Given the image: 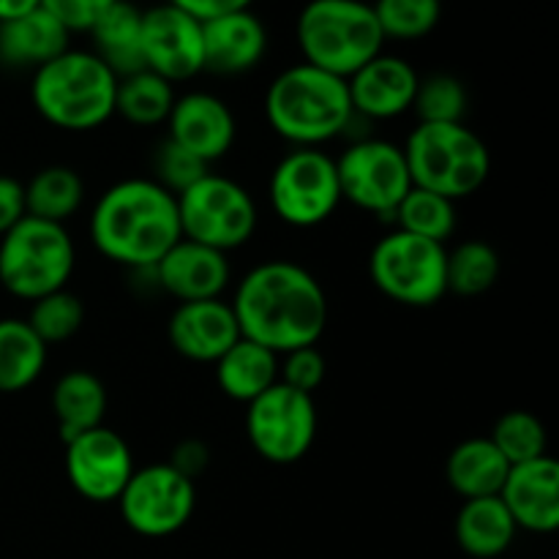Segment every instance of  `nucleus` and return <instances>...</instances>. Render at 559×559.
Instances as JSON below:
<instances>
[{
  "mask_svg": "<svg viewBox=\"0 0 559 559\" xmlns=\"http://www.w3.org/2000/svg\"><path fill=\"white\" fill-rule=\"evenodd\" d=\"M167 3L178 5V9H183L194 20L207 22L224 14H235V11H249L254 0H167Z\"/></svg>",
  "mask_w": 559,
  "mask_h": 559,
  "instance_id": "obj_42",
  "label": "nucleus"
},
{
  "mask_svg": "<svg viewBox=\"0 0 559 559\" xmlns=\"http://www.w3.org/2000/svg\"><path fill=\"white\" fill-rule=\"evenodd\" d=\"M71 33L41 5L0 22V60L14 69H41L69 49Z\"/></svg>",
  "mask_w": 559,
  "mask_h": 559,
  "instance_id": "obj_22",
  "label": "nucleus"
},
{
  "mask_svg": "<svg viewBox=\"0 0 559 559\" xmlns=\"http://www.w3.org/2000/svg\"><path fill=\"white\" fill-rule=\"evenodd\" d=\"M167 129V140L205 162L207 167L227 156L238 136V123L229 104L207 91H191L175 98Z\"/></svg>",
  "mask_w": 559,
  "mask_h": 559,
  "instance_id": "obj_16",
  "label": "nucleus"
},
{
  "mask_svg": "<svg viewBox=\"0 0 559 559\" xmlns=\"http://www.w3.org/2000/svg\"><path fill=\"white\" fill-rule=\"evenodd\" d=\"M342 200L358 211L391 222L393 211L413 189L407 158L399 145L374 136H360L336 158Z\"/></svg>",
  "mask_w": 559,
  "mask_h": 559,
  "instance_id": "obj_12",
  "label": "nucleus"
},
{
  "mask_svg": "<svg viewBox=\"0 0 559 559\" xmlns=\"http://www.w3.org/2000/svg\"><path fill=\"white\" fill-rule=\"evenodd\" d=\"M211 173L205 162H200L197 156H191L189 151H183L180 145H175L173 140H164L162 145L153 153V180H156L162 189H167L169 194L178 197L186 189L202 180Z\"/></svg>",
  "mask_w": 559,
  "mask_h": 559,
  "instance_id": "obj_37",
  "label": "nucleus"
},
{
  "mask_svg": "<svg viewBox=\"0 0 559 559\" xmlns=\"http://www.w3.org/2000/svg\"><path fill=\"white\" fill-rule=\"evenodd\" d=\"M47 366V344L33 333L27 320H0V393L27 391Z\"/></svg>",
  "mask_w": 559,
  "mask_h": 559,
  "instance_id": "obj_28",
  "label": "nucleus"
},
{
  "mask_svg": "<svg viewBox=\"0 0 559 559\" xmlns=\"http://www.w3.org/2000/svg\"><path fill=\"white\" fill-rule=\"evenodd\" d=\"M38 5H41V0H0V22L27 14V11L38 9Z\"/></svg>",
  "mask_w": 559,
  "mask_h": 559,
  "instance_id": "obj_43",
  "label": "nucleus"
},
{
  "mask_svg": "<svg viewBox=\"0 0 559 559\" xmlns=\"http://www.w3.org/2000/svg\"><path fill=\"white\" fill-rule=\"evenodd\" d=\"M120 516L142 538H167L191 522L197 508L194 480L173 464H147L134 469L118 497Z\"/></svg>",
  "mask_w": 559,
  "mask_h": 559,
  "instance_id": "obj_13",
  "label": "nucleus"
},
{
  "mask_svg": "<svg viewBox=\"0 0 559 559\" xmlns=\"http://www.w3.org/2000/svg\"><path fill=\"white\" fill-rule=\"evenodd\" d=\"M118 76L91 52L66 49L33 71L31 98L36 112L60 131H93L115 115Z\"/></svg>",
  "mask_w": 559,
  "mask_h": 559,
  "instance_id": "obj_4",
  "label": "nucleus"
},
{
  "mask_svg": "<svg viewBox=\"0 0 559 559\" xmlns=\"http://www.w3.org/2000/svg\"><path fill=\"white\" fill-rule=\"evenodd\" d=\"M445 262L448 249L442 243L391 229L371 249L369 276L393 304L429 309L448 295Z\"/></svg>",
  "mask_w": 559,
  "mask_h": 559,
  "instance_id": "obj_9",
  "label": "nucleus"
},
{
  "mask_svg": "<svg viewBox=\"0 0 559 559\" xmlns=\"http://www.w3.org/2000/svg\"><path fill=\"white\" fill-rule=\"evenodd\" d=\"M140 47L145 69L169 85L194 80L205 71L202 22L167 0L142 11Z\"/></svg>",
  "mask_w": 559,
  "mask_h": 559,
  "instance_id": "obj_14",
  "label": "nucleus"
},
{
  "mask_svg": "<svg viewBox=\"0 0 559 559\" xmlns=\"http://www.w3.org/2000/svg\"><path fill=\"white\" fill-rule=\"evenodd\" d=\"M418 80V71L413 69L409 60L380 52L369 63L360 66L353 76H347L355 118L391 120L404 115L407 109H413Z\"/></svg>",
  "mask_w": 559,
  "mask_h": 559,
  "instance_id": "obj_18",
  "label": "nucleus"
},
{
  "mask_svg": "<svg viewBox=\"0 0 559 559\" xmlns=\"http://www.w3.org/2000/svg\"><path fill=\"white\" fill-rule=\"evenodd\" d=\"M467 104V87L453 74L420 76L413 98L420 123H464Z\"/></svg>",
  "mask_w": 559,
  "mask_h": 559,
  "instance_id": "obj_36",
  "label": "nucleus"
},
{
  "mask_svg": "<svg viewBox=\"0 0 559 559\" xmlns=\"http://www.w3.org/2000/svg\"><path fill=\"white\" fill-rule=\"evenodd\" d=\"M320 429L314 396L276 382L246 404V437L257 456L276 467L298 464L311 451Z\"/></svg>",
  "mask_w": 559,
  "mask_h": 559,
  "instance_id": "obj_11",
  "label": "nucleus"
},
{
  "mask_svg": "<svg viewBox=\"0 0 559 559\" xmlns=\"http://www.w3.org/2000/svg\"><path fill=\"white\" fill-rule=\"evenodd\" d=\"M233 311L240 336L284 355L314 347L328 325V298L311 271L289 260L251 267L238 282Z\"/></svg>",
  "mask_w": 559,
  "mask_h": 559,
  "instance_id": "obj_1",
  "label": "nucleus"
},
{
  "mask_svg": "<svg viewBox=\"0 0 559 559\" xmlns=\"http://www.w3.org/2000/svg\"><path fill=\"white\" fill-rule=\"evenodd\" d=\"M265 120L289 145H325L347 134L355 120L347 80L309 63L289 66L267 85Z\"/></svg>",
  "mask_w": 559,
  "mask_h": 559,
  "instance_id": "obj_3",
  "label": "nucleus"
},
{
  "mask_svg": "<svg viewBox=\"0 0 559 559\" xmlns=\"http://www.w3.org/2000/svg\"><path fill=\"white\" fill-rule=\"evenodd\" d=\"M216 382L233 402L249 404L278 382V355L240 336L216 360Z\"/></svg>",
  "mask_w": 559,
  "mask_h": 559,
  "instance_id": "obj_26",
  "label": "nucleus"
},
{
  "mask_svg": "<svg viewBox=\"0 0 559 559\" xmlns=\"http://www.w3.org/2000/svg\"><path fill=\"white\" fill-rule=\"evenodd\" d=\"M516 522L511 519L500 497L464 500L456 516V540L469 557L495 559L506 555L516 540Z\"/></svg>",
  "mask_w": 559,
  "mask_h": 559,
  "instance_id": "obj_27",
  "label": "nucleus"
},
{
  "mask_svg": "<svg viewBox=\"0 0 559 559\" xmlns=\"http://www.w3.org/2000/svg\"><path fill=\"white\" fill-rule=\"evenodd\" d=\"M93 249L109 262L151 271L183 235L178 200L153 178H129L109 186L87 222Z\"/></svg>",
  "mask_w": 559,
  "mask_h": 559,
  "instance_id": "obj_2",
  "label": "nucleus"
},
{
  "mask_svg": "<svg viewBox=\"0 0 559 559\" xmlns=\"http://www.w3.org/2000/svg\"><path fill=\"white\" fill-rule=\"evenodd\" d=\"M391 222L402 233L418 235V238L445 246L453 238V233H456V202L442 194H435V191L413 186L404 194V200L399 202L396 211H393Z\"/></svg>",
  "mask_w": 559,
  "mask_h": 559,
  "instance_id": "obj_31",
  "label": "nucleus"
},
{
  "mask_svg": "<svg viewBox=\"0 0 559 559\" xmlns=\"http://www.w3.org/2000/svg\"><path fill=\"white\" fill-rule=\"evenodd\" d=\"M167 464H173L180 475H186L189 480H194L197 475H202L211 464V451L202 445L200 440H183L173 451V459Z\"/></svg>",
  "mask_w": 559,
  "mask_h": 559,
  "instance_id": "obj_41",
  "label": "nucleus"
},
{
  "mask_svg": "<svg viewBox=\"0 0 559 559\" xmlns=\"http://www.w3.org/2000/svg\"><path fill=\"white\" fill-rule=\"evenodd\" d=\"M74 265V240L63 224L25 216L0 238V284L20 300L66 289Z\"/></svg>",
  "mask_w": 559,
  "mask_h": 559,
  "instance_id": "obj_7",
  "label": "nucleus"
},
{
  "mask_svg": "<svg viewBox=\"0 0 559 559\" xmlns=\"http://www.w3.org/2000/svg\"><path fill=\"white\" fill-rule=\"evenodd\" d=\"M49 404H52V415L58 420L60 440L69 442L82 431L104 426L107 388L93 371L71 369L55 382Z\"/></svg>",
  "mask_w": 559,
  "mask_h": 559,
  "instance_id": "obj_25",
  "label": "nucleus"
},
{
  "mask_svg": "<svg viewBox=\"0 0 559 559\" xmlns=\"http://www.w3.org/2000/svg\"><path fill=\"white\" fill-rule=\"evenodd\" d=\"M175 87L153 71L142 69L118 80L115 93V115L131 126H162L167 123L175 104Z\"/></svg>",
  "mask_w": 559,
  "mask_h": 559,
  "instance_id": "obj_30",
  "label": "nucleus"
},
{
  "mask_svg": "<svg viewBox=\"0 0 559 559\" xmlns=\"http://www.w3.org/2000/svg\"><path fill=\"white\" fill-rule=\"evenodd\" d=\"M325 355L317 349V344L284 353V360H278V382L300 393H309V396L320 391V385L325 382Z\"/></svg>",
  "mask_w": 559,
  "mask_h": 559,
  "instance_id": "obj_38",
  "label": "nucleus"
},
{
  "mask_svg": "<svg viewBox=\"0 0 559 559\" xmlns=\"http://www.w3.org/2000/svg\"><path fill=\"white\" fill-rule=\"evenodd\" d=\"M295 36L304 63L342 80L385 47L374 9L364 0H309L298 14Z\"/></svg>",
  "mask_w": 559,
  "mask_h": 559,
  "instance_id": "obj_5",
  "label": "nucleus"
},
{
  "mask_svg": "<svg viewBox=\"0 0 559 559\" xmlns=\"http://www.w3.org/2000/svg\"><path fill=\"white\" fill-rule=\"evenodd\" d=\"M175 200L180 235L224 254L249 243L260 224V211L249 189L216 173H207Z\"/></svg>",
  "mask_w": 559,
  "mask_h": 559,
  "instance_id": "obj_8",
  "label": "nucleus"
},
{
  "mask_svg": "<svg viewBox=\"0 0 559 559\" xmlns=\"http://www.w3.org/2000/svg\"><path fill=\"white\" fill-rule=\"evenodd\" d=\"M500 278V254L486 240H464L448 251L445 284L448 293L475 298L489 293Z\"/></svg>",
  "mask_w": 559,
  "mask_h": 559,
  "instance_id": "obj_32",
  "label": "nucleus"
},
{
  "mask_svg": "<svg viewBox=\"0 0 559 559\" xmlns=\"http://www.w3.org/2000/svg\"><path fill=\"white\" fill-rule=\"evenodd\" d=\"M519 530L549 535L559 527V464L546 453L508 469L500 495Z\"/></svg>",
  "mask_w": 559,
  "mask_h": 559,
  "instance_id": "obj_20",
  "label": "nucleus"
},
{
  "mask_svg": "<svg viewBox=\"0 0 559 559\" xmlns=\"http://www.w3.org/2000/svg\"><path fill=\"white\" fill-rule=\"evenodd\" d=\"M85 202V183L76 169L66 164H52L33 175L25 183V211L27 216L41 222L63 224L74 216Z\"/></svg>",
  "mask_w": 559,
  "mask_h": 559,
  "instance_id": "obj_29",
  "label": "nucleus"
},
{
  "mask_svg": "<svg viewBox=\"0 0 559 559\" xmlns=\"http://www.w3.org/2000/svg\"><path fill=\"white\" fill-rule=\"evenodd\" d=\"M175 353L194 364H216L240 338L233 306L224 298L191 300L173 311L167 325Z\"/></svg>",
  "mask_w": 559,
  "mask_h": 559,
  "instance_id": "obj_19",
  "label": "nucleus"
},
{
  "mask_svg": "<svg viewBox=\"0 0 559 559\" xmlns=\"http://www.w3.org/2000/svg\"><path fill=\"white\" fill-rule=\"evenodd\" d=\"M205 71L238 76L257 69L267 52V31L254 11H235L202 22Z\"/></svg>",
  "mask_w": 559,
  "mask_h": 559,
  "instance_id": "obj_21",
  "label": "nucleus"
},
{
  "mask_svg": "<svg viewBox=\"0 0 559 559\" xmlns=\"http://www.w3.org/2000/svg\"><path fill=\"white\" fill-rule=\"evenodd\" d=\"M371 9L385 41H418L440 22L442 0H374Z\"/></svg>",
  "mask_w": 559,
  "mask_h": 559,
  "instance_id": "obj_33",
  "label": "nucleus"
},
{
  "mask_svg": "<svg viewBox=\"0 0 559 559\" xmlns=\"http://www.w3.org/2000/svg\"><path fill=\"white\" fill-rule=\"evenodd\" d=\"M82 322H85V306H82L80 295L71 293L69 287L33 300L31 314H27V325L47 347L74 338Z\"/></svg>",
  "mask_w": 559,
  "mask_h": 559,
  "instance_id": "obj_35",
  "label": "nucleus"
},
{
  "mask_svg": "<svg viewBox=\"0 0 559 559\" xmlns=\"http://www.w3.org/2000/svg\"><path fill=\"white\" fill-rule=\"evenodd\" d=\"M25 216V183L9 178V175H0V238Z\"/></svg>",
  "mask_w": 559,
  "mask_h": 559,
  "instance_id": "obj_40",
  "label": "nucleus"
},
{
  "mask_svg": "<svg viewBox=\"0 0 559 559\" xmlns=\"http://www.w3.org/2000/svg\"><path fill=\"white\" fill-rule=\"evenodd\" d=\"M140 31H142V9H136L131 0H118L109 5L96 25L87 31L93 49L91 52L112 71L115 76H129L134 71L145 69L142 63V47H140Z\"/></svg>",
  "mask_w": 559,
  "mask_h": 559,
  "instance_id": "obj_23",
  "label": "nucleus"
},
{
  "mask_svg": "<svg viewBox=\"0 0 559 559\" xmlns=\"http://www.w3.org/2000/svg\"><path fill=\"white\" fill-rule=\"evenodd\" d=\"M413 186L464 200L489 180L491 153L464 123H418L402 147Z\"/></svg>",
  "mask_w": 559,
  "mask_h": 559,
  "instance_id": "obj_6",
  "label": "nucleus"
},
{
  "mask_svg": "<svg viewBox=\"0 0 559 559\" xmlns=\"http://www.w3.org/2000/svg\"><path fill=\"white\" fill-rule=\"evenodd\" d=\"M489 440L495 442V448L511 467L546 456V448H549L544 424L538 420V415L527 413V409H511L502 415L491 429Z\"/></svg>",
  "mask_w": 559,
  "mask_h": 559,
  "instance_id": "obj_34",
  "label": "nucleus"
},
{
  "mask_svg": "<svg viewBox=\"0 0 559 559\" xmlns=\"http://www.w3.org/2000/svg\"><path fill=\"white\" fill-rule=\"evenodd\" d=\"M156 284L180 304L213 300L227 293L233 282V267L224 251L180 238L156 265L151 267Z\"/></svg>",
  "mask_w": 559,
  "mask_h": 559,
  "instance_id": "obj_17",
  "label": "nucleus"
},
{
  "mask_svg": "<svg viewBox=\"0 0 559 559\" xmlns=\"http://www.w3.org/2000/svg\"><path fill=\"white\" fill-rule=\"evenodd\" d=\"M63 445L71 489L91 502H118L136 469L129 442L109 426H96Z\"/></svg>",
  "mask_w": 559,
  "mask_h": 559,
  "instance_id": "obj_15",
  "label": "nucleus"
},
{
  "mask_svg": "<svg viewBox=\"0 0 559 559\" xmlns=\"http://www.w3.org/2000/svg\"><path fill=\"white\" fill-rule=\"evenodd\" d=\"M112 3L118 0H41V9L49 11L69 33H87Z\"/></svg>",
  "mask_w": 559,
  "mask_h": 559,
  "instance_id": "obj_39",
  "label": "nucleus"
},
{
  "mask_svg": "<svg viewBox=\"0 0 559 559\" xmlns=\"http://www.w3.org/2000/svg\"><path fill=\"white\" fill-rule=\"evenodd\" d=\"M511 464L506 462L489 437H473L459 442L451 451L445 464L448 486L464 500H480V497H497L508 478Z\"/></svg>",
  "mask_w": 559,
  "mask_h": 559,
  "instance_id": "obj_24",
  "label": "nucleus"
},
{
  "mask_svg": "<svg viewBox=\"0 0 559 559\" xmlns=\"http://www.w3.org/2000/svg\"><path fill=\"white\" fill-rule=\"evenodd\" d=\"M267 197L273 213L289 227H320L342 205L336 158L320 147H295L273 167Z\"/></svg>",
  "mask_w": 559,
  "mask_h": 559,
  "instance_id": "obj_10",
  "label": "nucleus"
}]
</instances>
